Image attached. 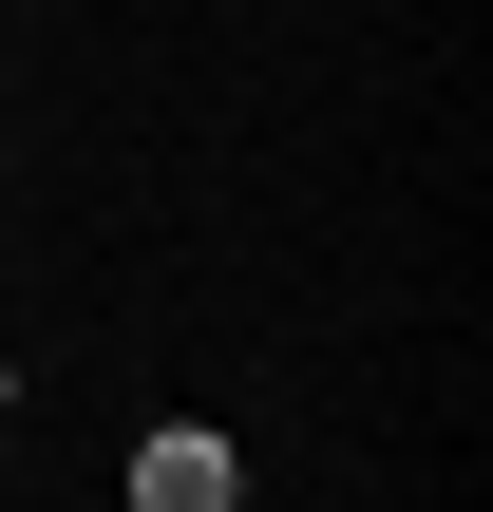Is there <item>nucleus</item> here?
Segmentation results:
<instances>
[{
	"instance_id": "1",
	"label": "nucleus",
	"mask_w": 493,
	"mask_h": 512,
	"mask_svg": "<svg viewBox=\"0 0 493 512\" xmlns=\"http://www.w3.org/2000/svg\"><path fill=\"white\" fill-rule=\"evenodd\" d=\"M133 512H228V437H190V418H171V437L133 456Z\"/></svg>"
}]
</instances>
